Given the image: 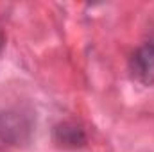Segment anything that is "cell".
Instances as JSON below:
<instances>
[{
  "instance_id": "cell-4",
  "label": "cell",
  "mask_w": 154,
  "mask_h": 152,
  "mask_svg": "<svg viewBox=\"0 0 154 152\" xmlns=\"http://www.w3.org/2000/svg\"><path fill=\"white\" fill-rule=\"evenodd\" d=\"M2 47H4V34L0 32V52H2Z\"/></svg>"
},
{
  "instance_id": "cell-2",
  "label": "cell",
  "mask_w": 154,
  "mask_h": 152,
  "mask_svg": "<svg viewBox=\"0 0 154 152\" xmlns=\"http://www.w3.org/2000/svg\"><path fill=\"white\" fill-rule=\"evenodd\" d=\"M131 75L143 86L154 84V36L143 41L129 61Z\"/></svg>"
},
{
  "instance_id": "cell-1",
  "label": "cell",
  "mask_w": 154,
  "mask_h": 152,
  "mask_svg": "<svg viewBox=\"0 0 154 152\" xmlns=\"http://www.w3.org/2000/svg\"><path fill=\"white\" fill-rule=\"evenodd\" d=\"M32 134V118L31 114L7 109L0 113V140L9 145H25Z\"/></svg>"
},
{
  "instance_id": "cell-3",
  "label": "cell",
  "mask_w": 154,
  "mask_h": 152,
  "mask_svg": "<svg viewBox=\"0 0 154 152\" xmlns=\"http://www.w3.org/2000/svg\"><path fill=\"white\" fill-rule=\"evenodd\" d=\"M54 141L63 149H81L86 145V132L75 122H61L54 127Z\"/></svg>"
}]
</instances>
